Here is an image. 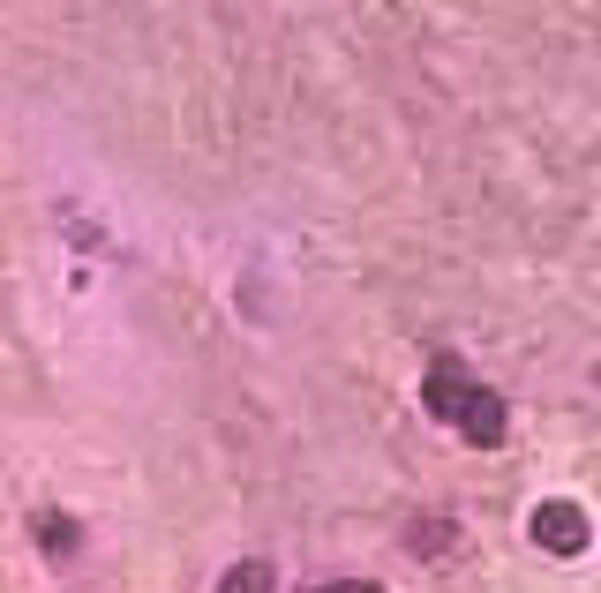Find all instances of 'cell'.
<instances>
[{
	"label": "cell",
	"instance_id": "3",
	"mask_svg": "<svg viewBox=\"0 0 601 593\" xmlns=\"http://www.w3.org/2000/svg\"><path fill=\"white\" fill-rule=\"evenodd\" d=\"M467 391H473V383H467V369H459V361H436V369H429V383H422V398H429V414H436V421H451Z\"/></svg>",
	"mask_w": 601,
	"mask_h": 593
},
{
	"label": "cell",
	"instance_id": "5",
	"mask_svg": "<svg viewBox=\"0 0 601 593\" xmlns=\"http://www.w3.org/2000/svg\"><path fill=\"white\" fill-rule=\"evenodd\" d=\"M39 534L53 541V556H68V549H76V526H68V518H39Z\"/></svg>",
	"mask_w": 601,
	"mask_h": 593
},
{
	"label": "cell",
	"instance_id": "1",
	"mask_svg": "<svg viewBox=\"0 0 601 593\" xmlns=\"http://www.w3.org/2000/svg\"><path fill=\"white\" fill-rule=\"evenodd\" d=\"M587 534H594V526H587V510L571 504V496L534 504V541H542L549 556H579V549H587Z\"/></svg>",
	"mask_w": 601,
	"mask_h": 593
},
{
	"label": "cell",
	"instance_id": "6",
	"mask_svg": "<svg viewBox=\"0 0 601 593\" xmlns=\"http://www.w3.org/2000/svg\"><path fill=\"white\" fill-rule=\"evenodd\" d=\"M324 593H384V586H369V579H339V586H324Z\"/></svg>",
	"mask_w": 601,
	"mask_h": 593
},
{
	"label": "cell",
	"instance_id": "4",
	"mask_svg": "<svg viewBox=\"0 0 601 593\" xmlns=\"http://www.w3.org/2000/svg\"><path fill=\"white\" fill-rule=\"evenodd\" d=\"M218 593H278V571H271V556H249V563H233Z\"/></svg>",
	"mask_w": 601,
	"mask_h": 593
},
{
	"label": "cell",
	"instance_id": "2",
	"mask_svg": "<svg viewBox=\"0 0 601 593\" xmlns=\"http://www.w3.org/2000/svg\"><path fill=\"white\" fill-rule=\"evenodd\" d=\"M504 421H512V414H504V398H496V391H481V383H473L467 398H459V414H451V428L467 436L473 451H496V443H504Z\"/></svg>",
	"mask_w": 601,
	"mask_h": 593
}]
</instances>
